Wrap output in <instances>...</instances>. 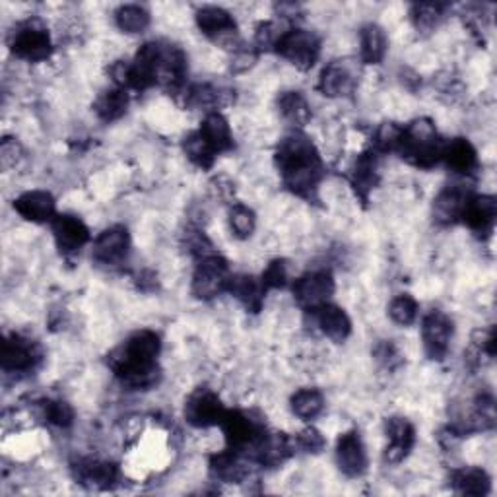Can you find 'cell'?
<instances>
[{
  "label": "cell",
  "instance_id": "6da1fadb",
  "mask_svg": "<svg viewBox=\"0 0 497 497\" xmlns=\"http://www.w3.org/2000/svg\"><path fill=\"white\" fill-rule=\"evenodd\" d=\"M275 161L288 191L303 198L315 196L325 177V163L310 136L301 130H292L280 140Z\"/></svg>",
  "mask_w": 497,
  "mask_h": 497
},
{
  "label": "cell",
  "instance_id": "7a4b0ae2",
  "mask_svg": "<svg viewBox=\"0 0 497 497\" xmlns=\"http://www.w3.org/2000/svg\"><path fill=\"white\" fill-rule=\"evenodd\" d=\"M160 336L152 330H138L123 346L108 356L109 368L130 388H150L160 381Z\"/></svg>",
  "mask_w": 497,
  "mask_h": 497
},
{
  "label": "cell",
  "instance_id": "3957f363",
  "mask_svg": "<svg viewBox=\"0 0 497 497\" xmlns=\"http://www.w3.org/2000/svg\"><path fill=\"white\" fill-rule=\"evenodd\" d=\"M443 142L445 140L437 133L433 121L416 119L402 128L400 146L397 152L402 160L416 165V168L432 170L433 165L441 161Z\"/></svg>",
  "mask_w": 497,
  "mask_h": 497
},
{
  "label": "cell",
  "instance_id": "277c9868",
  "mask_svg": "<svg viewBox=\"0 0 497 497\" xmlns=\"http://www.w3.org/2000/svg\"><path fill=\"white\" fill-rule=\"evenodd\" d=\"M222 430L226 435L228 449L243 458L257 460V455L263 447L268 430L265 422L255 418L253 414L241 410H228L222 420Z\"/></svg>",
  "mask_w": 497,
  "mask_h": 497
},
{
  "label": "cell",
  "instance_id": "5b68a950",
  "mask_svg": "<svg viewBox=\"0 0 497 497\" xmlns=\"http://www.w3.org/2000/svg\"><path fill=\"white\" fill-rule=\"evenodd\" d=\"M8 45L12 53L28 63L45 61L53 53L51 35L39 20H26L18 23L8 35Z\"/></svg>",
  "mask_w": 497,
  "mask_h": 497
},
{
  "label": "cell",
  "instance_id": "8992f818",
  "mask_svg": "<svg viewBox=\"0 0 497 497\" xmlns=\"http://www.w3.org/2000/svg\"><path fill=\"white\" fill-rule=\"evenodd\" d=\"M187 78V57L177 45L156 41V53H153V84L179 93L185 88Z\"/></svg>",
  "mask_w": 497,
  "mask_h": 497
},
{
  "label": "cell",
  "instance_id": "52a82bcc",
  "mask_svg": "<svg viewBox=\"0 0 497 497\" xmlns=\"http://www.w3.org/2000/svg\"><path fill=\"white\" fill-rule=\"evenodd\" d=\"M230 265L228 260L210 253L198 258L193 275V295L198 300H214L222 292H228L230 286Z\"/></svg>",
  "mask_w": 497,
  "mask_h": 497
},
{
  "label": "cell",
  "instance_id": "ba28073f",
  "mask_svg": "<svg viewBox=\"0 0 497 497\" xmlns=\"http://www.w3.org/2000/svg\"><path fill=\"white\" fill-rule=\"evenodd\" d=\"M196 23L206 38L223 47V49L233 53L243 45L240 41L238 23H235L230 12H226L223 8H218V6L200 8L196 12Z\"/></svg>",
  "mask_w": 497,
  "mask_h": 497
},
{
  "label": "cell",
  "instance_id": "9c48e42d",
  "mask_svg": "<svg viewBox=\"0 0 497 497\" xmlns=\"http://www.w3.org/2000/svg\"><path fill=\"white\" fill-rule=\"evenodd\" d=\"M276 53L290 61L295 68L310 70L321 53V39L313 31L290 30L283 31L276 45Z\"/></svg>",
  "mask_w": 497,
  "mask_h": 497
},
{
  "label": "cell",
  "instance_id": "30bf717a",
  "mask_svg": "<svg viewBox=\"0 0 497 497\" xmlns=\"http://www.w3.org/2000/svg\"><path fill=\"white\" fill-rule=\"evenodd\" d=\"M228 408L214 390L208 387H198L195 393L185 402V420L193 425V428H214L220 425L223 416H226Z\"/></svg>",
  "mask_w": 497,
  "mask_h": 497
},
{
  "label": "cell",
  "instance_id": "8fae6325",
  "mask_svg": "<svg viewBox=\"0 0 497 497\" xmlns=\"http://www.w3.org/2000/svg\"><path fill=\"white\" fill-rule=\"evenodd\" d=\"M292 290H293L295 301H298L303 310L315 311L333 298L335 280H333V275L327 270L307 272V275L293 282Z\"/></svg>",
  "mask_w": 497,
  "mask_h": 497
},
{
  "label": "cell",
  "instance_id": "7c38bea8",
  "mask_svg": "<svg viewBox=\"0 0 497 497\" xmlns=\"http://www.w3.org/2000/svg\"><path fill=\"white\" fill-rule=\"evenodd\" d=\"M422 338L428 358L435 362L443 360L453 338V321L443 311H430L422 321Z\"/></svg>",
  "mask_w": 497,
  "mask_h": 497
},
{
  "label": "cell",
  "instance_id": "4fadbf2b",
  "mask_svg": "<svg viewBox=\"0 0 497 497\" xmlns=\"http://www.w3.org/2000/svg\"><path fill=\"white\" fill-rule=\"evenodd\" d=\"M41 360V350L33 340L22 335H10L3 342L0 362L8 373H23L33 370Z\"/></svg>",
  "mask_w": 497,
  "mask_h": 497
},
{
  "label": "cell",
  "instance_id": "5bb4252c",
  "mask_svg": "<svg viewBox=\"0 0 497 497\" xmlns=\"http://www.w3.org/2000/svg\"><path fill=\"white\" fill-rule=\"evenodd\" d=\"M130 251V235L126 228L113 226L105 230L93 243L92 257L101 266H119L123 265Z\"/></svg>",
  "mask_w": 497,
  "mask_h": 497
},
{
  "label": "cell",
  "instance_id": "9a60e30c",
  "mask_svg": "<svg viewBox=\"0 0 497 497\" xmlns=\"http://www.w3.org/2000/svg\"><path fill=\"white\" fill-rule=\"evenodd\" d=\"M358 73L348 61L330 63L318 78V90L327 98H348L356 90Z\"/></svg>",
  "mask_w": 497,
  "mask_h": 497
},
{
  "label": "cell",
  "instance_id": "2e32d148",
  "mask_svg": "<svg viewBox=\"0 0 497 497\" xmlns=\"http://www.w3.org/2000/svg\"><path fill=\"white\" fill-rule=\"evenodd\" d=\"M58 251L65 255L78 253L90 241V230L84 222L70 214H57L51 222Z\"/></svg>",
  "mask_w": 497,
  "mask_h": 497
},
{
  "label": "cell",
  "instance_id": "e0dca14e",
  "mask_svg": "<svg viewBox=\"0 0 497 497\" xmlns=\"http://www.w3.org/2000/svg\"><path fill=\"white\" fill-rule=\"evenodd\" d=\"M336 463L342 475L350 478L362 476L368 468V453L358 432H348L340 435L336 443Z\"/></svg>",
  "mask_w": 497,
  "mask_h": 497
},
{
  "label": "cell",
  "instance_id": "ac0fdd59",
  "mask_svg": "<svg viewBox=\"0 0 497 497\" xmlns=\"http://www.w3.org/2000/svg\"><path fill=\"white\" fill-rule=\"evenodd\" d=\"M470 196L472 193L465 188V185L443 188L433 203V220L441 226H451V223L460 222Z\"/></svg>",
  "mask_w": 497,
  "mask_h": 497
},
{
  "label": "cell",
  "instance_id": "d6986e66",
  "mask_svg": "<svg viewBox=\"0 0 497 497\" xmlns=\"http://www.w3.org/2000/svg\"><path fill=\"white\" fill-rule=\"evenodd\" d=\"M497 218V203L493 196H475L472 195L468 198V203L465 206L463 218L460 222H465L466 226L475 231L480 238H488L493 230V223Z\"/></svg>",
  "mask_w": 497,
  "mask_h": 497
},
{
  "label": "cell",
  "instance_id": "ffe728a7",
  "mask_svg": "<svg viewBox=\"0 0 497 497\" xmlns=\"http://www.w3.org/2000/svg\"><path fill=\"white\" fill-rule=\"evenodd\" d=\"M387 437H388V447L385 458L387 463H400L405 460L416 443V430L406 418H390L387 420Z\"/></svg>",
  "mask_w": 497,
  "mask_h": 497
},
{
  "label": "cell",
  "instance_id": "44dd1931",
  "mask_svg": "<svg viewBox=\"0 0 497 497\" xmlns=\"http://www.w3.org/2000/svg\"><path fill=\"white\" fill-rule=\"evenodd\" d=\"M14 210L18 214L33 223L53 222L57 216V205L51 193L47 191H28L14 200Z\"/></svg>",
  "mask_w": 497,
  "mask_h": 497
},
{
  "label": "cell",
  "instance_id": "7402d4cb",
  "mask_svg": "<svg viewBox=\"0 0 497 497\" xmlns=\"http://www.w3.org/2000/svg\"><path fill=\"white\" fill-rule=\"evenodd\" d=\"M441 161L457 175H472L478 168V153L466 138L443 142Z\"/></svg>",
  "mask_w": 497,
  "mask_h": 497
},
{
  "label": "cell",
  "instance_id": "603a6c76",
  "mask_svg": "<svg viewBox=\"0 0 497 497\" xmlns=\"http://www.w3.org/2000/svg\"><path fill=\"white\" fill-rule=\"evenodd\" d=\"M73 470L80 484L92 488H111L119 478V470L113 463L98 458H82L73 466Z\"/></svg>",
  "mask_w": 497,
  "mask_h": 497
},
{
  "label": "cell",
  "instance_id": "cb8c5ba5",
  "mask_svg": "<svg viewBox=\"0 0 497 497\" xmlns=\"http://www.w3.org/2000/svg\"><path fill=\"white\" fill-rule=\"evenodd\" d=\"M318 328L323 330V335H327L330 340L335 342H344L350 333H352V323L350 317L340 310L336 305L325 303L323 307L313 311Z\"/></svg>",
  "mask_w": 497,
  "mask_h": 497
},
{
  "label": "cell",
  "instance_id": "d4e9b609",
  "mask_svg": "<svg viewBox=\"0 0 497 497\" xmlns=\"http://www.w3.org/2000/svg\"><path fill=\"white\" fill-rule=\"evenodd\" d=\"M198 133L203 135V138L208 142L210 148L216 153L230 152L233 148V136H231V128L226 117L218 111H212L205 117L203 125H200Z\"/></svg>",
  "mask_w": 497,
  "mask_h": 497
},
{
  "label": "cell",
  "instance_id": "484cf974",
  "mask_svg": "<svg viewBox=\"0 0 497 497\" xmlns=\"http://www.w3.org/2000/svg\"><path fill=\"white\" fill-rule=\"evenodd\" d=\"M210 475L220 482L240 484L247 478L248 468L243 463V457L233 451H223L210 457Z\"/></svg>",
  "mask_w": 497,
  "mask_h": 497
},
{
  "label": "cell",
  "instance_id": "4316f807",
  "mask_svg": "<svg viewBox=\"0 0 497 497\" xmlns=\"http://www.w3.org/2000/svg\"><path fill=\"white\" fill-rule=\"evenodd\" d=\"M377 156L375 152H363L358 156V160L353 161L352 170H350V183L356 188V193L368 200V195L371 193V188L377 185Z\"/></svg>",
  "mask_w": 497,
  "mask_h": 497
},
{
  "label": "cell",
  "instance_id": "83f0119b",
  "mask_svg": "<svg viewBox=\"0 0 497 497\" xmlns=\"http://www.w3.org/2000/svg\"><path fill=\"white\" fill-rule=\"evenodd\" d=\"M451 484L457 493L460 495H472V497H484L492 490L490 476L482 468L466 466L458 468L451 475Z\"/></svg>",
  "mask_w": 497,
  "mask_h": 497
},
{
  "label": "cell",
  "instance_id": "f1b7e54d",
  "mask_svg": "<svg viewBox=\"0 0 497 497\" xmlns=\"http://www.w3.org/2000/svg\"><path fill=\"white\" fill-rule=\"evenodd\" d=\"M228 292L231 295H235V298H238L247 307V310L253 311V313L260 311V307H263L265 293H266L263 282L253 278V276H247V275L231 276Z\"/></svg>",
  "mask_w": 497,
  "mask_h": 497
},
{
  "label": "cell",
  "instance_id": "f546056e",
  "mask_svg": "<svg viewBox=\"0 0 497 497\" xmlns=\"http://www.w3.org/2000/svg\"><path fill=\"white\" fill-rule=\"evenodd\" d=\"M387 53V35L377 26L368 23L360 31V55L365 65H379Z\"/></svg>",
  "mask_w": 497,
  "mask_h": 497
},
{
  "label": "cell",
  "instance_id": "4dcf8cb0",
  "mask_svg": "<svg viewBox=\"0 0 497 497\" xmlns=\"http://www.w3.org/2000/svg\"><path fill=\"white\" fill-rule=\"evenodd\" d=\"M278 108L283 119L293 126H305L311 121V108L300 92H283L278 98Z\"/></svg>",
  "mask_w": 497,
  "mask_h": 497
},
{
  "label": "cell",
  "instance_id": "1f68e13d",
  "mask_svg": "<svg viewBox=\"0 0 497 497\" xmlns=\"http://www.w3.org/2000/svg\"><path fill=\"white\" fill-rule=\"evenodd\" d=\"M93 109H96L98 117L105 123L121 119V117L128 109V93H126V90L113 88V90L103 92L101 96L98 98L96 105H93Z\"/></svg>",
  "mask_w": 497,
  "mask_h": 497
},
{
  "label": "cell",
  "instance_id": "d6a6232c",
  "mask_svg": "<svg viewBox=\"0 0 497 497\" xmlns=\"http://www.w3.org/2000/svg\"><path fill=\"white\" fill-rule=\"evenodd\" d=\"M228 90L214 88L210 84H196L187 90V105L188 108H220V105H228L231 101Z\"/></svg>",
  "mask_w": 497,
  "mask_h": 497
},
{
  "label": "cell",
  "instance_id": "836d02e7",
  "mask_svg": "<svg viewBox=\"0 0 497 497\" xmlns=\"http://www.w3.org/2000/svg\"><path fill=\"white\" fill-rule=\"evenodd\" d=\"M325 408V397L317 388H301L292 397V410L301 420H315Z\"/></svg>",
  "mask_w": 497,
  "mask_h": 497
},
{
  "label": "cell",
  "instance_id": "e575fe53",
  "mask_svg": "<svg viewBox=\"0 0 497 497\" xmlns=\"http://www.w3.org/2000/svg\"><path fill=\"white\" fill-rule=\"evenodd\" d=\"M183 150L187 153V158L203 170H210L212 165H214V160L218 156V153L210 148V144L203 138V135L198 133V130L185 138Z\"/></svg>",
  "mask_w": 497,
  "mask_h": 497
},
{
  "label": "cell",
  "instance_id": "d590c367",
  "mask_svg": "<svg viewBox=\"0 0 497 497\" xmlns=\"http://www.w3.org/2000/svg\"><path fill=\"white\" fill-rule=\"evenodd\" d=\"M115 22L125 33H142L150 26V14L138 4H126L115 12Z\"/></svg>",
  "mask_w": 497,
  "mask_h": 497
},
{
  "label": "cell",
  "instance_id": "8d00e7d4",
  "mask_svg": "<svg viewBox=\"0 0 497 497\" xmlns=\"http://www.w3.org/2000/svg\"><path fill=\"white\" fill-rule=\"evenodd\" d=\"M443 12L445 6L443 4H433V3H420L412 6V22L414 26H416L418 31H433L437 26H440V22L443 20Z\"/></svg>",
  "mask_w": 497,
  "mask_h": 497
},
{
  "label": "cell",
  "instance_id": "74e56055",
  "mask_svg": "<svg viewBox=\"0 0 497 497\" xmlns=\"http://www.w3.org/2000/svg\"><path fill=\"white\" fill-rule=\"evenodd\" d=\"M41 416L47 423L57 428H70L74 422V410L65 400H45L41 405Z\"/></svg>",
  "mask_w": 497,
  "mask_h": 497
},
{
  "label": "cell",
  "instance_id": "f35d334b",
  "mask_svg": "<svg viewBox=\"0 0 497 497\" xmlns=\"http://www.w3.org/2000/svg\"><path fill=\"white\" fill-rule=\"evenodd\" d=\"M388 315L400 327H410L418 318V303L408 293L398 295L388 307Z\"/></svg>",
  "mask_w": 497,
  "mask_h": 497
},
{
  "label": "cell",
  "instance_id": "ab89813d",
  "mask_svg": "<svg viewBox=\"0 0 497 497\" xmlns=\"http://www.w3.org/2000/svg\"><path fill=\"white\" fill-rule=\"evenodd\" d=\"M230 226L238 238L247 240L248 235H253L257 226L255 212L245 205H233L230 210Z\"/></svg>",
  "mask_w": 497,
  "mask_h": 497
},
{
  "label": "cell",
  "instance_id": "60d3db41",
  "mask_svg": "<svg viewBox=\"0 0 497 497\" xmlns=\"http://www.w3.org/2000/svg\"><path fill=\"white\" fill-rule=\"evenodd\" d=\"M400 138H402V126H398L397 123H383L375 133L373 152L375 153L397 152L400 146Z\"/></svg>",
  "mask_w": 497,
  "mask_h": 497
},
{
  "label": "cell",
  "instance_id": "b9f144b4",
  "mask_svg": "<svg viewBox=\"0 0 497 497\" xmlns=\"http://www.w3.org/2000/svg\"><path fill=\"white\" fill-rule=\"evenodd\" d=\"M282 35H283V31H280V28L275 22H260L257 26V33H255V49L257 51L276 49Z\"/></svg>",
  "mask_w": 497,
  "mask_h": 497
},
{
  "label": "cell",
  "instance_id": "7bdbcfd3",
  "mask_svg": "<svg viewBox=\"0 0 497 497\" xmlns=\"http://www.w3.org/2000/svg\"><path fill=\"white\" fill-rule=\"evenodd\" d=\"M260 282H263L265 290L286 288V283H288L286 260H272V263L266 266V270L263 272V276H260Z\"/></svg>",
  "mask_w": 497,
  "mask_h": 497
},
{
  "label": "cell",
  "instance_id": "ee69618b",
  "mask_svg": "<svg viewBox=\"0 0 497 497\" xmlns=\"http://www.w3.org/2000/svg\"><path fill=\"white\" fill-rule=\"evenodd\" d=\"M295 445H298V447L301 449V451H305V453H313V455H317V453H321V451H323L325 445H327V441H325L323 433L318 432V430H315V428H305L303 432H300L298 440H295Z\"/></svg>",
  "mask_w": 497,
  "mask_h": 497
},
{
  "label": "cell",
  "instance_id": "f6af8a7d",
  "mask_svg": "<svg viewBox=\"0 0 497 497\" xmlns=\"http://www.w3.org/2000/svg\"><path fill=\"white\" fill-rule=\"evenodd\" d=\"M257 49L255 47H247V45H241L240 49L233 51V57H231V70L233 73H245V70L251 68L257 61Z\"/></svg>",
  "mask_w": 497,
  "mask_h": 497
},
{
  "label": "cell",
  "instance_id": "bcb514c9",
  "mask_svg": "<svg viewBox=\"0 0 497 497\" xmlns=\"http://www.w3.org/2000/svg\"><path fill=\"white\" fill-rule=\"evenodd\" d=\"M22 160V146L14 138H4L0 144V165L3 170H10Z\"/></svg>",
  "mask_w": 497,
  "mask_h": 497
},
{
  "label": "cell",
  "instance_id": "7dc6e473",
  "mask_svg": "<svg viewBox=\"0 0 497 497\" xmlns=\"http://www.w3.org/2000/svg\"><path fill=\"white\" fill-rule=\"evenodd\" d=\"M375 356L383 365H387V368H393L397 362H400L398 352L393 344H390V342H381V344L375 348Z\"/></svg>",
  "mask_w": 497,
  "mask_h": 497
}]
</instances>
